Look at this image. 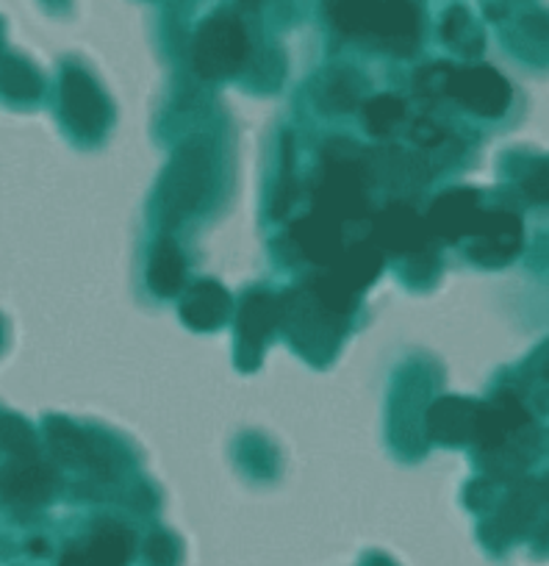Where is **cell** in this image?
<instances>
[{"instance_id": "cell-13", "label": "cell", "mask_w": 549, "mask_h": 566, "mask_svg": "<svg viewBox=\"0 0 549 566\" xmlns=\"http://www.w3.org/2000/svg\"><path fill=\"white\" fill-rule=\"evenodd\" d=\"M47 437H51L53 450H56L59 459L73 461V464H86L97 472L108 470V461L103 459L101 450L92 444V439L86 433H81L75 424L64 422V419H53L51 428H47Z\"/></svg>"}, {"instance_id": "cell-1", "label": "cell", "mask_w": 549, "mask_h": 566, "mask_svg": "<svg viewBox=\"0 0 549 566\" xmlns=\"http://www.w3.org/2000/svg\"><path fill=\"white\" fill-rule=\"evenodd\" d=\"M211 189V159L203 145H187L178 150L172 165L167 167L165 184H161V217L165 226H176L189 211L203 203L205 192Z\"/></svg>"}, {"instance_id": "cell-15", "label": "cell", "mask_w": 549, "mask_h": 566, "mask_svg": "<svg viewBox=\"0 0 549 566\" xmlns=\"http://www.w3.org/2000/svg\"><path fill=\"white\" fill-rule=\"evenodd\" d=\"M380 231H383V242L394 250L420 248L422 239H425V228H422L420 217L408 206H391L383 214Z\"/></svg>"}, {"instance_id": "cell-9", "label": "cell", "mask_w": 549, "mask_h": 566, "mask_svg": "<svg viewBox=\"0 0 549 566\" xmlns=\"http://www.w3.org/2000/svg\"><path fill=\"white\" fill-rule=\"evenodd\" d=\"M281 306L275 303V297L264 295V292H253V295L244 301L242 314H239V350L253 353L255 364H258V353L264 347V342L270 339L272 328L278 323Z\"/></svg>"}, {"instance_id": "cell-19", "label": "cell", "mask_w": 549, "mask_h": 566, "mask_svg": "<svg viewBox=\"0 0 549 566\" xmlns=\"http://www.w3.org/2000/svg\"><path fill=\"white\" fill-rule=\"evenodd\" d=\"M402 114H405V103L394 95H380L363 106V119H367L369 130L374 134H389L400 125Z\"/></svg>"}, {"instance_id": "cell-10", "label": "cell", "mask_w": 549, "mask_h": 566, "mask_svg": "<svg viewBox=\"0 0 549 566\" xmlns=\"http://www.w3.org/2000/svg\"><path fill=\"white\" fill-rule=\"evenodd\" d=\"M228 312H231V295L217 281L194 283L181 306L183 319L198 331L217 328L228 317Z\"/></svg>"}, {"instance_id": "cell-6", "label": "cell", "mask_w": 549, "mask_h": 566, "mask_svg": "<svg viewBox=\"0 0 549 566\" xmlns=\"http://www.w3.org/2000/svg\"><path fill=\"white\" fill-rule=\"evenodd\" d=\"M372 34L394 53H414L420 42V12L411 0H383Z\"/></svg>"}, {"instance_id": "cell-21", "label": "cell", "mask_w": 549, "mask_h": 566, "mask_svg": "<svg viewBox=\"0 0 549 566\" xmlns=\"http://www.w3.org/2000/svg\"><path fill=\"white\" fill-rule=\"evenodd\" d=\"M145 555H148L150 566H178V542L170 533H154L145 544Z\"/></svg>"}, {"instance_id": "cell-28", "label": "cell", "mask_w": 549, "mask_h": 566, "mask_svg": "<svg viewBox=\"0 0 549 566\" xmlns=\"http://www.w3.org/2000/svg\"><path fill=\"white\" fill-rule=\"evenodd\" d=\"M244 3H247V7H255V3H261V0H244Z\"/></svg>"}, {"instance_id": "cell-25", "label": "cell", "mask_w": 549, "mask_h": 566, "mask_svg": "<svg viewBox=\"0 0 549 566\" xmlns=\"http://www.w3.org/2000/svg\"><path fill=\"white\" fill-rule=\"evenodd\" d=\"M356 84L352 81H345V78H336L334 86H330V97H334V103L339 108H350L352 103H356Z\"/></svg>"}, {"instance_id": "cell-22", "label": "cell", "mask_w": 549, "mask_h": 566, "mask_svg": "<svg viewBox=\"0 0 549 566\" xmlns=\"http://www.w3.org/2000/svg\"><path fill=\"white\" fill-rule=\"evenodd\" d=\"M0 442L18 455H34V437H31L29 424H23L20 419H7L0 424Z\"/></svg>"}, {"instance_id": "cell-8", "label": "cell", "mask_w": 549, "mask_h": 566, "mask_svg": "<svg viewBox=\"0 0 549 566\" xmlns=\"http://www.w3.org/2000/svg\"><path fill=\"white\" fill-rule=\"evenodd\" d=\"M481 209H477L475 192H450L442 195L436 203L431 206L427 214V228L439 233L442 239H461L464 233H475L477 222H481Z\"/></svg>"}, {"instance_id": "cell-29", "label": "cell", "mask_w": 549, "mask_h": 566, "mask_svg": "<svg viewBox=\"0 0 549 566\" xmlns=\"http://www.w3.org/2000/svg\"><path fill=\"white\" fill-rule=\"evenodd\" d=\"M543 375H547V378H549V364H547V369H543Z\"/></svg>"}, {"instance_id": "cell-3", "label": "cell", "mask_w": 549, "mask_h": 566, "mask_svg": "<svg viewBox=\"0 0 549 566\" xmlns=\"http://www.w3.org/2000/svg\"><path fill=\"white\" fill-rule=\"evenodd\" d=\"M447 95H453L481 117H499L510 103V86L492 67L453 70L447 81Z\"/></svg>"}, {"instance_id": "cell-7", "label": "cell", "mask_w": 549, "mask_h": 566, "mask_svg": "<svg viewBox=\"0 0 549 566\" xmlns=\"http://www.w3.org/2000/svg\"><path fill=\"white\" fill-rule=\"evenodd\" d=\"M477 244L469 250L483 264H503L521 244V226L514 214H483L475 228Z\"/></svg>"}, {"instance_id": "cell-26", "label": "cell", "mask_w": 549, "mask_h": 566, "mask_svg": "<svg viewBox=\"0 0 549 566\" xmlns=\"http://www.w3.org/2000/svg\"><path fill=\"white\" fill-rule=\"evenodd\" d=\"M414 136L422 142V145H425V148H433V145H439V142L444 139V130L436 128V125H431V123H416Z\"/></svg>"}, {"instance_id": "cell-23", "label": "cell", "mask_w": 549, "mask_h": 566, "mask_svg": "<svg viewBox=\"0 0 549 566\" xmlns=\"http://www.w3.org/2000/svg\"><path fill=\"white\" fill-rule=\"evenodd\" d=\"M525 192L536 203H549V159L532 167L530 176L525 178Z\"/></svg>"}, {"instance_id": "cell-17", "label": "cell", "mask_w": 549, "mask_h": 566, "mask_svg": "<svg viewBox=\"0 0 549 566\" xmlns=\"http://www.w3.org/2000/svg\"><path fill=\"white\" fill-rule=\"evenodd\" d=\"M295 242L314 261H330L336 255V250H339V239H336L334 228L328 222L317 220H303L295 228Z\"/></svg>"}, {"instance_id": "cell-11", "label": "cell", "mask_w": 549, "mask_h": 566, "mask_svg": "<svg viewBox=\"0 0 549 566\" xmlns=\"http://www.w3.org/2000/svg\"><path fill=\"white\" fill-rule=\"evenodd\" d=\"M0 492L9 503L18 505H42L53 492V475L40 464L14 467L0 475Z\"/></svg>"}, {"instance_id": "cell-20", "label": "cell", "mask_w": 549, "mask_h": 566, "mask_svg": "<svg viewBox=\"0 0 549 566\" xmlns=\"http://www.w3.org/2000/svg\"><path fill=\"white\" fill-rule=\"evenodd\" d=\"M3 86L14 97H34L40 92V78L23 62H9L7 70H3Z\"/></svg>"}, {"instance_id": "cell-27", "label": "cell", "mask_w": 549, "mask_h": 566, "mask_svg": "<svg viewBox=\"0 0 549 566\" xmlns=\"http://www.w3.org/2000/svg\"><path fill=\"white\" fill-rule=\"evenodd\" d=\"M363 566H394V564H391L389 558H383V555H372V558H369Z\"/></svg>"}, {"instance_id": "cell-16", "label": "cell", "mask_w": 549, "mask_h": 566, "mask_svg": "<svg viewBox=\"0 0 549 566\" xmlns=\"http://www.w3.org/2000/svg\"><path fill=\"white\" fill-rule=\"evenodd\" d=\"M383 0H339L334 9V23L345 34H372Z\"/></svg>"}, {"instance_id": "cell-5", "label": "cell", "mask_w": 549, "mask_h": 566, "mask_svg": "<svg viewBox=\"0 0 549 566\" xmlns=\"http://www.w3.org/2000/svg\"><path fill=\"white\" fill-rule=\"evenodd\" d=\"M483 406L461 397H442L427 413V433L444 444L475 442L481 431Z\"/></svg>"}, {"instance_id": "cell-12", "label": "cell", "mask_w": 549, "mask_h": 566, "mask_svg": "<svg viewBox=\"0 0 549 566\" xmlns=\"http://www.w3.org/2000/svg\"><path fill=\"white\" fill-rule=\"evenodd\" d=\"M78 553L84 566H125L134 555V533L123 525H103Z\"/></svg>"}, {"instance_id": "cell-2", "label": "cell", "mask_w": 549, "mask_h": 566, "mask_svg": "<svg viewBox=\"0 0 549 566\" xmlns=\"http://www.w3.org/2000/svg\"><path fill=\"white\" fill-rule=\"evenodd\" d=\"M247 51L250 45L242 23L231 14H214V18L200 25L198 36H194V70L209 81L228 78V75L242 67Z\"/></svg>"}, {"instance_id": "cell-14", "label": "cell", "mask_w": 549, "mask_h": 566, "mask_svg": "<svg viewBox=\"0 0 549 566\" xmlns=\"http://www.w3.org/2000/svg\"><path fill=\"white\" fill-rule=\"evenodd\" d=\"M150 290L161 297H172L183 290V255L172 242H159L148 270Z\"/></svg>"}, {"instance_id": "cell-4", "label": "cell", "mask_w": 549, "mask_h": 566, "mask_svg": "<svg viewBox=\"0 0 549 566\" xmlns=\"http://www.w3.org/2000/svg\"><path fill=\"white\" fill-rule=\"evenodd\" d=\"M64 119L73 125L81 136H95L108 123V101L97 90L95 81L81 70H67L62 86Z\"/></svg>"}, {"instance_id": "cell-24", "label": "cell", "mask_w": 549, "mask_h": 566, "mask_svg": "<svg viewBox=\"0 0 549 566\" xmlns=\"http://www.w3.org/2000/svg\"><path fill=\"white\" fill-rule=\"evenodd\" d=\"M469 29H472L469 14H466L464 9H453V12L447 14V20H444V40L461 45V40H464V34Z\"/></svg>"}, {"instance_id": "cell-18", "label": "cell", "mask_w": 549, "mask_h": 566, "mask_svg": "<svg viewBox=\"0 0 549 566\" xmlns=\"http://www.w3.org/2000/svg\"><path fill=\"white\" fill-rule=\"evenodd\" d=\"M380 266H383V261H380L378 250L369 248V244H363V248L352 250V253L347 255V261H345V266L339 270V275L345 277L352 290L358 292L361 286H367V283L374 281V275L380 272Z\"/></svg>"}]
</instances>
